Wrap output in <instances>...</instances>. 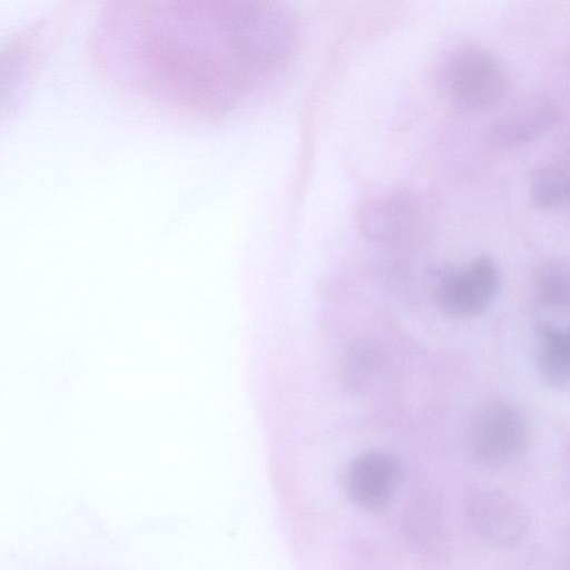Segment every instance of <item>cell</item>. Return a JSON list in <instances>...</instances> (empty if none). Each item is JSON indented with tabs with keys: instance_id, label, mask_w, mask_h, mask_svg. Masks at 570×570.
Returning a JSON list of instances; mask_svg holds the SVG:
<instances>
[{
	"instance_id": "obj_13",
	"label": "cell",
	"mask_w": 570,
	"mask_h": 570,
	"mask_svg": "<svg viewBox=\"0 0 570 570\" xmlns=\"http://www.w3.org/2000/svg\"><path fill=\"white\" fill-rule=\"evenodd\" d=\"M377 362L376 351L368 344L356 343L344 354L340 377L348 387H358L372 374Z\"/></svg>"
},
{
	"instance_id": "obj_1",
	"label": "cell",
	"mask_w": 570,
	"mask_h": 570,
	"mask_svg": "<svg viewBox=\"0 0 570 570\" xmlns=\"http://www.w3.org/2000/svg\"><path fill=\"white\" fill-rule=\"evenodd\" d=\"M295 12L246 0L109 1L90 51L114 82L197 116L243 102L292 59Z\"/></svg>"
},
{
	"instance_id": "obj_4",
	"label": "cell",
	"mask_w": 570,
	"mask_h": 570,
	"mask_svg": "<svg viewBox=\"0 0 570 570\" xmlns=\"http://www.w3.org/2000/svg\"><path fill=\"white\" fill-rule=\"evenodd\" d=\"M430 276L436 306L454 318L482 313L493 302L500 287L499 267L487 255H480L464 266L439 265Z\"/></svg>"
},
{
	"instance_id": "obj_2",
	"label": "cell",
	"mask_w": 570,
	"mask_h": 570,
	"mask_svg": "<svg viewBox=\"0 0 570 570\" xmlns=\"http://www.w3.org/2000/svg\"><path fill=\"white\" fill-rule=\"evenodd\" d=\"M68 9L62 3L0 47V118L22 105L36 71L66 26Z\"/></svg>"
},
{
	"instance_id": "obj_11",
	"label": "cell",
	"mask_w": 570,
	"mask_h": 570,
	"mask_svg": "<svg viewBox=\"0 0 570 570\" xmlns=\"http://www.w3.org/2000/svg\"><path fill=\"white\" fill-rule=\"evenodd\" d=\"M534 286L542 304L556 309L568 308L570 289L566 263L559 259L543 263L535 273Z\"/></svg>"
},
{
	"instance_id": "obj_10",
	"label": "cell",
	"mask_w": 570,
	"mask_h": 570,
	"mask_svg": "<svg viewBox=\"0 0 570 570\" xmlns=\"http://www.w3.org/2000/svg\"><path fill=\"white\" fill-rule=\"evenodd\" d=\"M409 202L400 195H385L363 206L361 226L367 236L386 240L404 229L412 215Z\"/></svg>"
},
{
	"instance_id": "obj_6",
	"label": "cell",
	"mask_w": 570,
	"mask_h": 570,
	"mask_svg": "<svg viewBox=\"0 0 570 570\" xmlns=\"http://www.w3.org/2000/svg\"><path fill=\"white\" fill-rule=\"evenodd\" d=\"M401 479L402 465L395 454L386 450H370L350 462L344 485L355 505L375 511L392 501Z\"/></svg>"
},
{
	"instance_id": "obj_8",
	"label": "cell",
	"mask_w": 570,
	"mask_h": 570,
	"mask_svg": "<svg viewBox=\"0 0 570 570\" xmlns=\"http://www.w3.org/2000/svg\"><path fill=\"white\" fill-rule=\"evenodd\" d=\"M558 116V108L549 98L524 97L493 121L490 138L500 147L520 146L544 132Z\"/></svg>"
},
{
	"instance_id": "obj_12",
	"label": "cell",
	"mask_w": 570,
	"mask_h": 570,
	"mask_svg": "<svg viewBox=\"0 0 570 570\" xmlns=\"http://www.w3.org/2000/svg\"><path fill=\"white\" fill-rule=\"evenodd\" d=\"M532 202L542 208H556L569 197V176L564 167L550 164L539 169L530 184Z\"/></svg>"
},
{
	"instance_id": "obj_7",
	"label": "cell",
	"mask_w": 570,
	"mask_h": 570,
	"mask_svg": "<svg viewBox=\"0 0 570 570\" xmlns=\"http://www.w3.org/2000/svg\"><path fill=\"white\" fill-rule=\"evenodd\" d=\"M466 515L476 534L498 547L518 544L529 528L523 507L498 490L481 489L470 494Z\"/></svg>"
},
{
	"instance_id": "obj_5",
	"label": "cell",
	"mask_w": 570,
	"mask_h": 570,
	"mask_svg": "<svg viewBox=\"0 0 570 570\" xmlns=\"http://www.w3.org/2000/svg\"><path fill=\"white\" fill-rule=\"evenodd\" d=\"M445 81L452 99L470 110L499 102L507 89V76L498 59L479 47H466L450 58Z\"/></svg>"
},
{
	"instance_id": "obj_3",
	"label": "cell",
	"mask_w": 570,
	"mask_h": 570,
	"mask_svg": "<svg viewBox=\"0 0 570 570\" xmlns=\"http://www.w3.org/2000/svg\"><path fill=\"white\" fill-rule=\"evenodd\" d=\"M531 439L523 412L503 400L478 405L466 424V445L472 459L487 468L507 465L520 458Z\"/></svg>"
},
{
	"instance_id": "obj_9",
	"label": "cell",
	"mask_w": 570,
	"mask_h": 570,
	"mask_svg": "<svg viewBox=\"0 0 570 570\" xmlns=\"http://www.w3.org/2000/svg\"><path fill=\"white\" fill-rule=\"evenodd\" d=\"M537 365L551 387L563 390L570 379V333L568 327L541 322L535 325Z\"/></svg>"
}]
</instances>
